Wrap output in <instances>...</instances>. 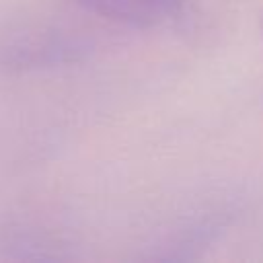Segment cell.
Segmentation results:
<instances>
[{
  "label": "cell",
  "mask_w": 263,
  "mask_h": 263,
  "mask_svg": "<svg viewBox=\"0 0 263 263\" xmlns=\"http://www.w3.org/2000/svg\"><path fill=\"white\" fill-rule=\"evenodd\" d=\"M88 45L60 29H31L0 41V68L8 72H29L78 62Z\"/></svg>",
  "instance_id": "obj_1"
},
{
  "label": "cell",
  "mask_w": 263,
  "mask_h": 263,
  "mask_svg": "<svg viewBox=\"0 0 263 263\" xmlns=\"http://www.w3.org/2000/svg\"><path fill=\"white\" fill-rule=\"evenodd\" d=\"M78 8L127 27H154L173 18L187 0H72Z\"/></svg>",
  "instance_id": "obj_2"
}]
</instances>
